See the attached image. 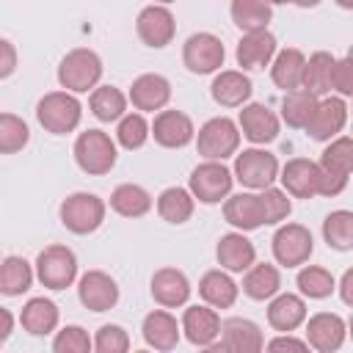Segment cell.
<instances>
[{
    "label": "cell",
    "mask_w": 353,
    "mask_h": 353,
    "mask_svg": "<svg viewBox=\"0 0 353 353\" xmlns=\"http://www.w3.org/2000/svg\"><path fill=\"white\" fill-rule=\"evenodd\" d=\"M102 58L88 50V47H74L69 50L61 63H58V83L63 91H72V94H88L91 88L99 85L102 80Z\"/></svg>",
    "instance_id": "obj_1"
},
{
    "label": "cell",
    "mask_w": 353,
    "mask_h": 353,
    "mask_svg": "<svg viewBox=\"0 0 353 353\" xmlns=\"http://www.w3.org/2000/svg\"><path fill=\"white\" fill-rule=\"evenodd\" d=\"M74 163L83 174L88 176H105L113 171L116 160H119V149L116 141L102 132V130H85L77 135L74 141Z\"/></svg>",
    "instance_id": "obj_2"
},
{
    "label": "cell",
    "mask_w": 353,
    "mask_h": 353,
    "mask_svg": "<svg viewBox=\"0 0 353 353\" xmlns=\"http://www.w3.org/2000/svg\"><path fill=\"white\" fill-rule=\"evenodd\" d=\"M36 119L50 135H66L80 127L83 105L72 91H50L39 99Z\"/></svg>",
    "instance_id": "obj_3"
},
{
    "label": "cell",
    "mask_w": 353,
    "mask_h": 353,
    "mask_svg": "<svg viewBox=\"0 0 353 353\" xmlns=\"http://www.w3.org/2000/svg\"><path fill=\"white\" fill-rule=\"evenodd\" d=\"M105 212H108V204L97 193H88V190L69 193L58 207V218H61L63 229H69L72 234L97 232L105 223Z\"/></svg>",
    "instance_id": "obj_4"
},
{
    "label": "cell",
    "mask_w": 353,
    "mask_h": 353,
    "mask_svg": "<svg viewBox=\"0 0 353 353\" xmlns=\"http://www.w3.org/2000/svg\"><path fill=\"white\" fill-rule=\"evenodd\" d=\"M279 157L262 146H251L243 152H234V165L232 176L245 188V190H262L279 179Z\"/></svg>",
    "instance_id": "obj_5"
},
{
    "label": "cell",
    "mask_w": 353,
    "mask_h": 353,
    "mask_svg": "<svg viewBox=\"0 0 353 353\" xmlns=\"http://www.w3.org/2000/svg\"><path fill=\"white\" fill-rule=\"evenodd\" d=\"M33 273L41 281V287L47 290H66L74 284L77 279V256L69 245H47L39 251L36 262H33Z\"/></svg>",
    "instance_id": "obj_6"
},
{
    "label": "cell",
    "mask_w": 353,
    "mask_h": 353,
    "mask_svg": "<svg viewBox=\"0 0 353 353\" xmlns=\"http://www.w3.org/2000/svg\"><path fill=\"white\" fill-rule=\"evenodd\" d=\"M234 176L232 168L223 165V160H201L188 179V190L201 204H221L232 193Z\"/></svg>",
    "instance_id": "obj_7"
},
{
    "label": "cell",
    "mask_w": 353,
    "mask_h": 353,
    "mask_svg": "<svg viewBox=\"0 0 353 353\" xmlns=\"http://www.w3.org/2000/svg\"><path fill=\"white\" fill-rule=\"evenodd\" d=\"M193 141L204 160H226L240 149V130L229 116H215L199 127Z\"/></svg>",
    "instance_id": "obj_8"
},
{
    "label": "cell",
    "mask_w": 353,
    "mask_h": 353,
    "mask_svg": "<svg viewBox=\"0 0 353 353\" xmlns=\"http://www.w3.org/2000/svg\"><path fill=\"white\" fill-rule=\"evenodd\" d=\"M270 245H273V259L281 268H301L303 262H309V256L314 251V237L303 223H284L281 221Z\"/></svg>",
    "instance_id": "obj_9"
},
{
    "label": "cell",
    "mask_w": 353,
    "mask_h": 353,
    "mask_svg": "<svg viewBox=\"0 0 353 353\" xmlns=\"http://www.w3.org/2000/svg\"><path fill=\"white\" fill-rule=\"evenodd\" d=\"M212 353H259L265 350V336H262V328L248 320V317H226L221 320V334L218 339L207 347Z\"/></svg>",
    "instance_id": "obj_10"
},
{
    "label": "cell",
    "mask_w": 353,
    "mask_h": 353,
    "mask_svg": "<svg viewBox=\"0 0 353 353\" xmlns=\"http://www.w3.org/2000/svg\"><path fill=\"white\" fill-rule=\"evenodd\" d=\"M223 58H226V50L221 39L210 30H199L188 36V41L182 44V63L193 74H215L223 66Z\"/></svg>",
    "instance_id": "obj_11"
},
{
    "label": "cell",
    "mask_w": 353,
    "mask_h": 353,
    "mask_svg": "<svg viewBox=\"0 0 353 353\" xmlns=\"http://www.w3.org/2000/svg\"><path fill=\"white\" fill-rule=\"evenodd\" d=\"M135 33L138 39L152 47V50H163L174 41L176 36V19L171 14L168 6H160V3H152L146 8H141L138 19H135Z\"/></svg>",
    "instance_id": "obj_12"
},
{
    "label": "cell",
    "mask_w": 353,
    "mask_h": 353,
    "mask_svg": "<svg viewBox=\"0 0 353 353\" xmlns=\"http://www.w3.org/2000/svg\"><path fill=\"white\" fill-rule=\"evenodd\" d=\"M240 116H237V130L243 138H248L254 146H265L273 143L279 138L281 130V119L262 102H245L240 105Z\"/></svg>",
    "instance_id": "obj_13"
},
{
    "label": "cell",
    "mask_w": 353,
    "mask_h": 353,
    "mask_svg": "<svg viewBox=\"0 0 353 353\" xmlns=\"http://www.w3.org/2000/svg\"><path fill=\"white\" fill-rule=\"evenodd\" d=\"M347 124V102L345 97H320L312 119L306 121V135L312 141H331Z\"/></svg>",
    "instance_id": "obj_14"
},
{
    "label": "cell",
    "mask_w": 353,
    "mask_h": 353,
    "mask_svg": "<svg viewBox=\"0 0 353 353\" xmlns=\"http://www.w3.org/2000/svg\"><path fill=\"white\" fill-rule=\"evenodd\" d=\"M77 298L88 312H110L119 303V284L105 270H85L77 279Z\"/></svg>",
    "instance_id": "obj_15"
},
{
    "label": "cell",
    "mask_w": 353,
    "mask_h": 353,
    "mask_svg": "<svg viewBox=\"0 0 353 353\" xmlns=\"http://www.w3.org/2000/svg\"><path fill=\"white\" fill-rule=\"evenodd\" d=\"M196 127L193 119L182 110H157L154 121L149 124V138H154V143L165 146V149H182L193 141Z\"/></svg>",
    "instance_id": "obj_16"
},
{
    "label": "cell",
    "mask_w": 353,
    "mask_h": 353,
    "mask_svg": "<svg viewBox=\"0 0 353 353\" xmlns=\"http://www.w3.org/2000/svg\"><path fill=\"white\" fill-rule=\"evenodd\" d=\"M303 323H306V331H303L306 336L303 339H306V345L312 350H317V353H334V350L342 347L347 325H345V320L336 312H317V314H312Z\"/></svg>",
    "instance_id": "obj_17"
},
{
    "label": "cell",
    "mask_w": 353,
    "mask_h": 353,
    "mask_svg": "<svg viewBox=\"0 0 353 353\" xmlns=\"http://www.w3.org/2000/svg\"><path fill=\"white\" fill-rule=\"evenodd\" d=\"M127 102H132V108L138 113H154V110H163L168 102H171V83L168 77L157 74V72H146V74H138L130 85V94H127Z\"/></svg>",
    "instance_id": "obj_18"
},
{
    "label": "cell",
    "mask_w": 353,
    "mask_h": 353,
    "mask_svg": "<svg viewBox=\"0 0 353 353\" xmlns=\"http://www.w3.org/2000/svg\"><path fill=\"white\" fill-rule=\"evenodd\" d=\"M179 328L190 345L210 347L221 334V314H218V309H212L207 303H196V306L185 309Z\"/></svg>",
    "instance_id": "obj_19"
},
{
    "label": "cell",
    "mask_w": 353,
    "mask_h": 353,
    "mask_svg": "<svg viewBox=\"0 0 353 353\" xmlns=\"http://www.w3.org/2000/svg\"><path fill=\"white\" fill-rule=\"evenodd\" d=\"M254 83L243 69H218L210 85V97L221 108H240L251 99Z\"/></svg>",
    "instance_id": "obj_20"
},
{
    "label": "cell",
    "mask_w": 353,
    "mask_h": 353,
    "mask_svg": "<svg viewBox=\"0 0 353 353\" xmlns=\"http://www.w3.org/2000/svg\"><path fill=\"white\" fill-rule=\"evenodd\" d=\"M281 188L290 193V199H312L317 196V179L320 165L309 157H292L279 168Z\"/></svg>",
    "instance_id": "obj_21"
},
{
    "label": "cell",
    "mask_w": 353,
    "mask_h": 353,
    "mask_svg": "<svg viewBox=\"0 0 353 353\" xmlns=\"http://www.w3.org/2000/svg\"><path fill=\"white\" fill-rule=\"evenodd\" d=\"M190 279L176 270V268H160L154 270L152 281H149V292L154 298V303H160L163 309H176L185 306L190 298Z\"/></svg>",
    "instance_id": "obj_22"
},
{
    "label": "cell",
    "mask_w": 353,
    "mask_h": 353,
    "mask_svg": "<svg viewBox=\"0 0 353 353\" xmlns=\"http://www.w3.org/2000/svg\"><path fill=\"white\" fill-rule=\"evenodd\" d=\"M276 50H279L276 36L265 28V30L243 33L240 41H237L234 58H237V66H240L243 72H245V69H265V66H270Z\"/></svg>",
    "instance_id": "obj_23"
},
{
    "label": "cell",
    "mask_w": 353,
    "mask_h": 353,
    "mask_svg": "<svg viewBox=\"0 0 353 353\" xmlns=\"http://www.w3.org/2000/svg\"><path fill=\"white\" fill-rule=\"evenodd\" d=\"M223 218L237 232H254V229L265 226L259 193H254V190H243V193H234V196L229 193L223 199Z\"/></svg>",
    "instance_id": "obj_24"
},
{
    "label": "cell",
    "mask_w": 353,
    "mask_h": 353,
    "mask_svg": "<svg viewBox=\"0 0 353 353\" xmlns=\"http://www.w3.org/2000/svg\"><path fill=\"white\" fill-rule=\"evenodd\" d=\"M215 259L223 270L229 273H243L256 262V248L254 243L245 237V232H226L221 234L218 245H215Z\"/></svg>",
    "instance_id": "obj_25"
},
{
    "label": "cell",
    "mask_w": 353,
    "mask_h": 353,
    "mask_svg": "<svg viewBox=\"0 0 353 353\" xmlns=\"http://www.w3.org/2000/svg\"><path fill=\"white\" fill-rule=\"evenodd\" d=\"M179 334H182V328H179L176 317L165 309H152L141 323V336L154 350H174L179 345Z\"/></svg>",
    "instance_id": "obj_26"
},
{
    "label": "cell",
    "mask_w": 353,
    "mask_h": 353,
    "mask_svg": "<svg viewBox=\"0 0 353 353\" xmlns=\"http://www.w3.org/2000/svg\"><path fill=\"white\" fill-rule=\"evenodd\" d=\"M268 325L273 331H295L298 325H303L306 320V301L303 295L295 292H276L273 298H268Z\"/></svg>",
    "instance_id": "obj_27"
},
{
    "label": "cell",
    "mask_w": 353,
    "mask_h": 353,
    "mask_svg": "<svg viewBox=\"0 0 353 353\" xmlns=\"http://www.w3.org/2000/svg\"><path fill=\"white\" fill-rule=\"evenodd\" d=\"M237 292H240L237 281H234V279L229 276V270H223V268L207 270V273L199 279V295H201V301H204L207 306H212V309H229V306H234Z\"/></svg>",
    "instance_id": "obj_28"
},
{
    "label": "cell",
    "mask_w": 353,
    "mask_h": 353,
    "mask_svg": "<svg viewBox=\"0 0 353 353\" xmlns=\"http://www.w3.org/2000/svg\"><path fill=\"white\" fill-rule=\"evenodd\" d=\"M58 320H61V312L55 306V301L39 295V298H30L22 312H19V323L22 328L30 334V336H47L58 328Z\"/></svg>",
    "instance_id": "obj_29"
},
{
    "label": "cell",
    "mask_w": 353,
    "mask_h": 353,
    "mask_svg": "<svg viewBox=\"0 0 353 353\" xmlns=\"http://www.w3.org/2000/svg\"><path fill=\"white\" fill-rule=\"evenodd\" d=\"M303 63H306V55H303L298 47L276 50V55H273V61H270V80H273V85H279L281 91L301 88Z\"/></svg>",
    "instance_id": "obj_30"
},
{
    "label": "cell",
    "mask_w": 353,
    "mask_h": 353,
    "mask_svg": "<svg viewBox=\"0 0 353 353\" xmlns=\"http://www.w3.org/2000/svg\"><path fill=\"white\" fill-rule=\"evenodd\" d=\"M243 292L251 301H268L281 290V273L270 262H254L248 270H243Z\"/></svg>",
    "instance_id": "obj_31"
},
{
    "label": "cell",
    "mask_w": 353,
    "mask_h": 353,
    "mask_svg": "<svg viewBox=\"0 0 353 353\" xmlns=\"http://www.w3.org/2000/svg\"><path fill=\"white\" fill-rule=\"evenodd\" d=\"M33 279H36L33 265L25 256H6V259H0V295L17 298V295L30 290Z\"/></svg>",
    "instance_id": "obj_32"
},
{
    "label": "cell",
    "mask_w": 353,
    "mask_h": 353,
    "mask_svg": "<svg viewBox=\"0 0 353 353\" xmlns=\"http://www.w3.org/2000/svg\"><path fill=\"white\" fill-rule=\"evenodd\" d=\"M110 210L119 212L121 218H141L152 210V196L146 188L135 185V182H124L119 188H113L110 193Z\"/></svg>",
    "instance_id": "obj_33"
},
{
    "label": "cell",
    "mask_w": 353,
    "mask_h": 353,
    "mask_svg": "<svg viewBox=\"0 0 353 353\" xmlns=\"http://www.w3.org/2000/svg\"><path fill=\"white\" fill-rule=\"evenodd\" d=\"M193 210H196V199L190 196L188 188L174 185V188H165V190L157 196V215H160L165 223H174V226L185 223V221H190Z\"/></svg>",
    "instance_id": "obj_34"
},
{
    "label": "cell",
    "mask_w": 353,
    "mask_h": 353,
    "mask_svg": "<svg viewBox=\"0 0 353 353\" xmlns=\"http://www.w3.org/2000/svg\"><path fill=\"white\" fill-rule=\"evenodd\" d=\"M229 14H232V22L243 33H251V30H265L270 25L273 6H268L265 0H232Z\"/></svg>",
    "instance_id": "obj_35"
},
{
    "label": "cell",
    "mask_w": 353,
    "mask_h": 353,
    "mask_svg": "<svg viewBox=\"0 0 353 353\" xmlns=\"http://www.w3.org/2000/svg\"><path fill=\"white\" fill-rule=\"evenodd\" d=\"M331 66H334V55L325 50H317L306 58L303 63V80L301 88L312 91L314 97H325L331 94Z\"/></svg>",
    "instance_id": "obj_36"
},
{
    "label": "cell",
    "mask_w": 353,
    "mask_h": 353,
    "mask_svg": "<svg viewBox=\"0 0 353 353\" xmlns=\"http://www.w3.org/2000/svg\"><path fill=\"white\" fill-rule=\"evenodd\" d=\"M320 97H314L312 91L306 88H292V91H284V99H281V121L292 130H303L306 121L312 119L314 113V105H317Z\"/></svg>",
    "instance_id": "obj_37"
},
{
    "label": "cell",
    "mask_w": 353,
    "mask_h": 353,
    "mask_svg": "<svg viewBox=\"0 0 353 353\" xmlns=\"http://www.w3.org/2000/svg\"><path fill=\"white\" fill-rule=\"evenodd\" d=\"M88 108L99 121H119L127 113V94L116 85H97L91 88Z\"/></svg>",
    "instance_id": "obj_38"
},
{
    "label": "cell",
    "mask_w": 353,
    "mask_h": 353,
    "mask_svg": "<svg viewBox=\"0 0 353 353\" xmlns=\"http://www.w3.org/2000/svg\"><path fill=\"white\" fill-rule=\"evenodd\" d=\"M295 284H298L301 295L303 298H312V301H323V298H328L336 290V279H334V273L328 268H323V265H306V262L298 270Z\"/></svg>",
    "instance_id": "obj_39"
},
{
    "label": "cell",
    "mask_w": 353,
    "mask_h": 353,
    "mask_svg": "<svg viewBox=\"0 0 353 353\" xmlns=\"http://www.w3.org/2000/svg\"><path fill=\"white\" fill-rule=\"evenodd\" d=\"M323 240L334 251H350L353 248V212L350 210H334L323 221Z\"/></svg>",
    "instance_id": "obj_40"
},
{
    "label": "cell",
    "mask_w": 353,
    "mask_h": 353,
    "mask_svg": "<svg viewBox=\"0 0 353 353\" xmlns=\"http://www.w3.org/2000/svg\"><path fill=\"white\" fill-rule=\"evenodd\" d=\"M317 165L325 168V171H336V174H347L350 176V171H353V138L350 135L331 138L328 146L323 149Z\"/></svg>",
    "instance_id": "obj_41"
},
{
    "label": "cell",
    "mask_w": 353,
    "mask_h": 353,
    "mask_svg": "<svg viewBox=\"0 0 353 353\" xmlns=\"http://www.w3.org/2000/svg\"><path fill=\"white\" fill-rule=\"evenodd\" d=\"M30 127L17 113H0V154H17L28 146Z\"/></svg>",
    "instance_id": "obj_42"
},
{
    "label": "cell",
    "mask_w": 353,
    "mask_h": 353,
    "mask_svg": "<svg viewBox=\"0 0 353 353\" xmlns=\"http://www.w3.org/2000/svg\"><path fill=\"white\" fill-rule=\"evenodd\" d=\"M149 141V121L143 113H124L116 124V143L121 149H141Z\"/></svg>",
    "instance_id": "obj_43"
},
{
    "label": "cell",
    "mask_w": 353,
    "mask_h": 353,
    "mask_svg": "<svg viewBox=\"0 0 353 353\" xmlns=\"http://www.w3.org/2000/svg\"><path fill=\"white\" fill-rule=\"evenodd\" d=\"M259 204H262V221H265V226H279L292 212V201H290V193L284 188H273V185L262 188L259 190Z\"/></svg>",
    "instance_id": "obj_44"
},
{
    "label": "cell",
    "mask_w": 353,
    "mask_h": 353,
    "mask_svg": "<svg viewBox=\"0 0 353 353\" xmlns=\"http://www.w3.org/2000/svg\"><path fill=\"white\" fill-rule=\"evenodd\" d=\"M52 350L55 353H91L94 339L88 336L83 325H63L52 339Z\"/></svg>",
    "instance_id": "obj_45"
},
{
    "label": "cell",
    "mask_w": 353,
    "mask_h": 353,
    "mask_svg": "<svg viewBox=\"0 0 353 353\" xmlns=\"http://www.w3.org/2000/svg\"><path fill=\"white\" fill-rule=\"evenodd\" d=\"M94 350L97 353H127L130 350V334L116 323H105L94 334Z\"/></svg>",
    "instance_id": "obj_46"
},
{
    "label": "cell",
    "mask_w": 353,
    "mask_h": 353,
    "mask_svg": "<svg viewBox=\"0 0 353 353\" xmlns=\"http://www.w3.org/2000/svg\"><path fill=\"white\" fill-rule=\"evenodd\" d=\"M331 91H336L339 97H350L353 94V61L350 58H334Z\"/></svg>",
    "instance_id": "obj_47"
},
{
    "label": "cell",
    "mask_w": 353,
    "mask_h": 353,
    "mask_svg": "<svg viewBox=\"0 0 353 353\" xmlns=\"http://www.w3.org/2000/svg\"><path fill=\"white\" fill-rule=\"evenodd\" d=\"M347 174H336V171H325V168H320V179H317V196H328V199H334V196H339L345 188H347Z\"/></svg>",
    "instance_id": "obj_48"
},
{
    "label": "cell",
    "mask_w": 353,
    "mask_h": 353,
    "mask_svg": "<svg viewBox=\"0 0 353 353\" xmlns=\"http://www.w3.org/2000/svg\"><path fill=\"white\" fill-rule=\"evenodd\" d=\"M265 347L268 350H295V353H306L309 350V345H306V339H298V336H292V331H279V336H273L270 342H265Z\"/></svg>",
    "instance_id": "obj_49"
},
{
    "label": "cell",
    "mask_w": 353,
    "mask_h": 353,
    "mask_svg": "<svg viewBox=\"0 0 353 353\" xmlns=\"http://www.w3.org/2000/svg\"><path fill=\"white\" fill-rule=\"evenodd\" d=\"M17 72V47L0 36V80L11 77Z\"/></svg>",
    "instance_id": "obj_50"
},
{
    "label": "cell",
    "mask_w": 353,
    "mask_h": 353,
    "mask_svg": "<svg viewBox=\"0 0 353 353\" xmlns=\"http://www.w3.org/2000/svg\"><path fill=\"white\" fill-rule=\"evenodd\" d=\"M339 298L345 306H353V268H347L342 273V281H339Z\"/></svg>",
    "instance_id": "obj_51"
},
{
    "label": "cell",
    "mask_w": 353,
    "mask_h": 353,
    "mask_svg": "<svg viewBox=\"0 0 353 353\" xmlns=\"http://www.w3.org/2000/svg\"><path fill=\"white\" fill-rule=\"evenodd\" d=\"M11 331H14V314L0 306V342H6L11 336Z\"/></svg>",
    "instance_id": "obj_52"
},
{
    "label": "cell",
    "mask_w": 353,
    "mask_h": 353,
    "mask_svg": "<svg viewBox=\"0 0 353 353\" xmlns=\"http://www.w3.org/2000/svg\"><path fill=\"white\" fill-rule=\"evenodd\" d=\"M287 3H292V6H298V8H314V6H320L323 0H287Z\"/></svg>",
    "instance_id": "obj_53"
},
{
    "label": "cell",
    "mask_w": 353,
    "mask_h": 353,
    "mask_svg": "<svg viewBox=\"0 0 353 353\" xmlns=\"http://www.w3.org/2000/svg\"><path fill=\"white\" fill-rule=\"evenodd\" d=\"M339 8H353V0H334Z\"/></svg>",
    "instance_id": "obj_54"
},
{
    "label": "cell",
    "mask_w": 353,
    "mask_h": 353,
    "mask_svg": "<svg viewBox=\"0 0 353 353\" xmlns=\"http://www.w3.org/2000/svg\"><path fill=\"white\" fill-rule=\"evenodd\" d=\"M268 6H281V3H287V0H265Z\"/></svg>",
    "instance_id": "obj_55"
},
{
    "label": "cell",
    "mask_w": 353,
    "mask_h": 353,
    "mask_svg": "<svg viewBox=\"0 0 353 353\" xmlns=\"http://www.w3.org/2000/svg\"><path fill=\"white\" fill-rule=\"evenodd\" d=\"M154 3H160V6H168V3H176V0H154Z\"/></svg>",
    "instance_id": "obj_56"
}]
</instances>
